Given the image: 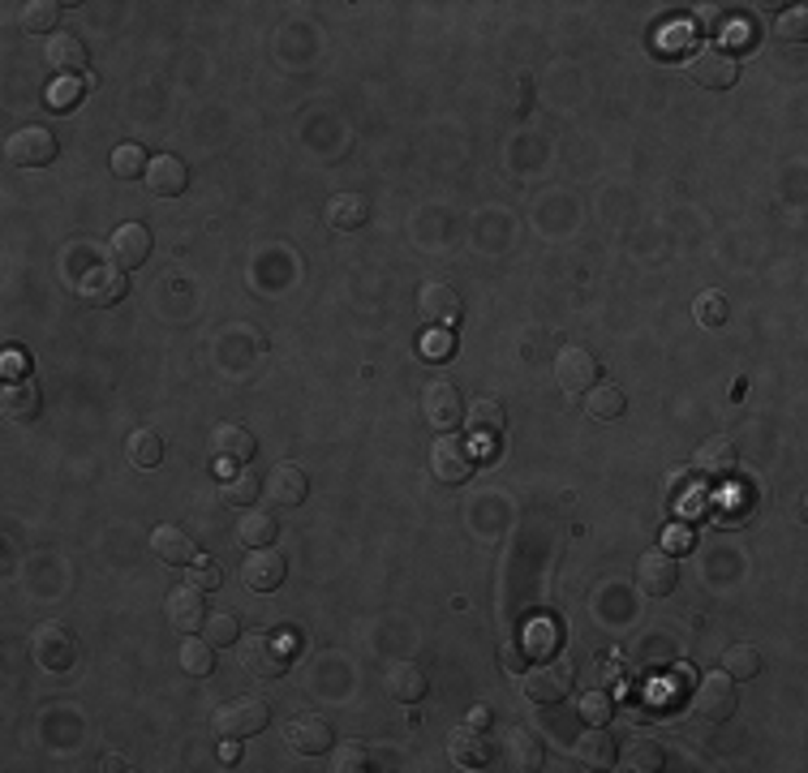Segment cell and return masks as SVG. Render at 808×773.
<instances>
[{"label": "cell", "mask_w": 808, "mask_h": 773, "mask_svg": "<svg viewBox=\"0 0 808 773\" xmlns=\"http://www.w3.org/2000/svg\"><path fill=\"white\" fill-rule=\"evenodd\" d=\"M143 181H147V194H155V198H181L190 190V168L177 155H155Z\"/></svg>", "instance_id": "cell-17"}, {"label": "cell", "mask_w": 808, "mask_h": 773, "mask_svg": "<svg viewBox=\"0 0 808 773\" xmlns=\"http://www.w3.org/2000/svg\"><path fill=\"white\" fill-rule=\"evenodd\" d=\"M267 722H272V704L258 701V697H237V701L216 709L212 726H216L220 739H254V735L267 730Z\"/></svg>", "instance_id": "cell-1"}, {"label": "cell", "mask_w": 808, "mask_h": 773, "mask_svg": "<svg viewBox=\"0 0 808 773\" xmlns=\"http://www.w3.org/2000/svg\"><path fill=\"white\" fill-rule=\"evenodd\" d=\"M276 533H280V524H276V516H272V511L245 507V516H241V524H237V542H241V546H250V551H263V546H272V542H276Z\"/></svg>", "instance_id": "cell-30"}, {"label": "cell", "mask_w": 808, "mask_h": 773, "mask_svg": "<svg viewBox=\"0 0 808 773\" xmlns=\"http://www.w3.org/2000/svg\"><path fill=\"white\" fill-rule=\"evenodd\" d=\"M504 761H508V770H516V773H533L546 765V748H542V739H538L533 730L512 726V730L504 735Z\"/></svg>", "instance_id": "cell-21"}, {"label": "cell", "mask_w": 808, "mask_h": 773, "mask_svg": "<svg viewBox=\"0 0 808 773\" xmlns=\"http://www.w3.org/2000/svg\"><path fill=\"white\" fill-rule=\"evenodd\" d=\"M267 498L272 503H280V507H301L305 503V494H310V478L301 473V464H276L272 473H267Z\"/></svg>", "instance_id": "cell-25"}, {"label": "cell", "mask_w": 808, "mask_h": 773, "mask_svg": "<svg viewBox=\"0 0 808 773\" xmlns=\"http://www.w3.org/2000/svg\"><path fill=\"white\" fill-rule=\"evenodd\" d=\"M383 688H387V697L400 704H418L422 697H426V671L418 666V662H396V666H387V675H383Z\"/></svg>", "instance_id": "cell-23"}, {"label": "cell", "mask_w": 808, "mask_h": 773, "mask_svg": "<svg viewBox=\"0 0 808 773\" xmlns=\"http://www.w3.org/2000/svg\"><path fill=\"white\" fill-rule=\"evenodd\" d=\"M684 77L701 90H727L735 77H739V65H735L732 52L714 48V44H701L688 61H684Z\"/></svg>", "instance_id": "cell-2"}, {"label": "cell", "mask_w": 808, "mask_h": 773, "mask_svg": "<svg viewBox=\"0 0 808 773\" xmlns=\"http://www.w3.org/2000/svg\"><path fill=\"white\" fill-rule=\"evenodd\" d=\"M147 150L138 146V142H121V146H112V177H121V181H134V177H143L147 172Z\"/></svg>", "instance_id": "cell-39"}, {"label": "cell", "mask_w": 808, "mask_h": 773, "mask_svg": "<svg viewBox=\"0 0 808 773\" xmlns=\"http://www.w3.org/2000/svg\"><path fill=\"white\" fill-rule=\"evenodd\" d=\"M504 422H508V413H504L499 400H473V404L465 409V425H469V434L482 438V443H495L499 430H504Z\"/></svg>", "instance_id": "cell-29"}, {"label": "cell", "mask_w": 808, "mask_h": 773, "mask_svg": "<svg viewBox=\"0 0 808 773\" xmlns=\"http://www.w3.org/2000/svg\"><path fill=\"white\" fill-rule=\"evenodd\" d=\"M289 644L280 640V636H267V632H254L241 640V666H245V675H254V679H280L285 671H289Z\"/></svg>", "instance_id": "cell-3"}, {"label": "cell", "mask_w": 808, "mask_h": 773, "mask_svg": "<svg viewBox=\"0 0 808 773\" xmlns=\"http://www.w3.org/2000/svg\"><path fill=\"white\" fill-rule=\"evenodd\" d=\"M4 155H9L13 168H48L57 159V138H52L48 125H26V130L9 134Z\"/></svg>", "instance_id": "cell-6"}, {"label": "cell", "mask_w": 808, "mask_h": 773, "mask_svg": "<svg viewBox=\"0 0 808 773\" xmlns=\"http://www.w3.org/2000/svg\"><path fill=\"white\" fill-rule=\"evenodd\" d=\"M125 292H130V280H125V271L112 267V263H95V267H86V271L77 276V297H82L86 305H95V310L125 301Z\"/></svg>", "instance_id": "cell-7"}, {"label": "cell", "mask_w": 808, "mask_h": 773, "mask_svg": "<svg viewBox=\"0 0 808 773\" xmlns=\"http://www.w3.org/2000/svg\"><path fill=\"white\" fill-rule=\"evenodd\" d=\"M285 576H289V563H285L280 551H272V546L250 551V559L241 563V580H245V589H254V593H276V589L285 584Z\"/></svg>", "instance_id": "cell-14"}, {"label": "cell", "mask_w": 808, "mask_h": 773, "mask_svg": "<svg viewBox=\"0 0 808 773\" xmlns=\"http://www.w3.org/2000/svg\"><path fill=\"white\" fill-rule=\"evenodd\" d=\"M465 722H469V726H478V730H486V726H491V709H486V704H473Z\"/></svg>", "instance_id": "cell-48"}, {"label": "cell", "mask_w": 808, "mask_h": 773, "mask_svg": "<svg viewBox=\"0 0 808 773\" xmlns=\"http://www.w3.org/2000/svg\"><path fill=\"white\" fill-rule=\"evenodd\" d=\"M447 757H451V765L456 770H486V761H491V744H486V735L478 730V726H456L451 735H447Z\"/></svg>", "instance_id": "cell-19"}, {"label": "cell", "mask_w": 808, "mask_h": 773, "mask_svg": "<svg viewBox=\"0 0 808 773\" xmlns=\"http://www.w3.org/2000/svg\"><path fill=\"white\" fill-rule=\"evenodd\" d=\"M619 770L624 773H659L662 770V748L654 739H632L619 757Z\"/></svg>", "instance_id": "cell-35"}, {"label": "cell", "mask_w": 808, "mask_h": 773, "mask_svg": "<svg viewBox=\"0 0 808 773\" xmlns=\"http://www.w3.org/2000/svg\"><path fill=\"white\" fill-rule=\"evenodd\" d=\"M212 451H216L220 460H228V464H250V460L258 456V438H254L245 425L224 422L212 430Z\"/></svg>", "instance_id": "cell-22"}, {"label": "cell", "mask_w": 808, "mask_h": 773, "mask_svg": "<svg viewBox=\"0 0 808 773\" xmlns=\"http://www.w3.org/2000/svg\"><path fill=\"white\" fill-rule=\"evenodd\" d=\"M150 555L159 563H168V567H190V563L198 559L190 533L177 529V524H159V529L150 533Z\"/></svg>", "instance_id": "cell-24"}, {"label": "cell", "mask_w": 808, "mask_h": 773, "mask_svg": "<svg viewBox=\"0 0 808 773\" xmlns=\"http://www.w3.org/2000/svg\"><path fill=\"white\" fill-rule=\"evenodd\" d=\"M431 473H435L439 482H447V486L469 482V478H473V451H469L460 438L443 434V438H435V447H431Z\"/></svg>", "instance_id": "cell-12"}, {"label": "cell", "mask_w": 808, "mask_h": 773, "mask_svg": "<svg viewBox=\"0 0 808 773\" xmlns=\"http://www.w3.org/2000/svg\"><path fill=\"white\" fill-rule=\"evenodd\" d=\"M258 494H263V478L250 473V469H241L237 478H224L220 482V503H228V507H250Z\"/></svg>", "instance_id": "cell-36"}, {"label": "cell", "mask_w": 808, "mask_h": 773, "mask_svg": "<svg viewBox=\"0 0 808 773\" xmlns=\"http://www.w3.org/2000/svg\"><path fill=\"white\" fill-rule=\"evenodd\" d=\"M104 770L121 773V770H130V765H125V757H117V752H112V757H104Z\"/></svg>", "instance_id": "cell-49"}, {"label": "cell", "mask_w": 808, "mask_h": 773, "mask_svg": "<svg viewBox=\"0 0 808 773\" xmlns=\"http://www.w3.org/2000/svg\"><path fill=\"white\" fill-rule=\"evenodd\" d=\"M577 761L586 770H611L615 765V739H611V730L589 726L586 735L577 739Z\"/></svg>", "instance_id": "cell-31"}, {"label": "cell", "mask_w": 808, "mask_h": 773, "mask_svg": "<svg viewBox=\"0 0 808 773\" xmlns=\"http://www.w3.org/2000/svg\"><path fill=\"white\" fill-rule=\"evenodd\" d=\"M366 219H370L366 194H336V198L327 203V224H331V228L353 232V228H362Z\"/></svg>", "instance_id": "cell-32"}, {"label": "cell", "mask_w": 808, "mask_h": 773, "mask_svg": "<svg viewBox=\"0 0 808 773\" xmlns=\"http://www.w3.org/2000/svg\"><path fill=\"white\" fill-rule=\"evenodd\" d=\"M723 675L727 679H757L761 675V653L752 644H727L723 649Z\"/></svg>", "instance_id": "cell-37"}, {"label": "cell", "mask_w": 808, "mask_h": 773, "mask_svg": "<svg viewBox=\"0 0 808 773\" xmlns=\"http://www.w3.org/2000/svg\"><path fill=\"white\" fill-rule=\"evenodd\" d=\"M779 39H783V44H805L808 39V9L805 4H796V9H787V13L779 17Z\"/></svg>", "instance_id": "cell-44"}, {"label": "cell", "mask_w": 808, "mask_h": 773, "mask_svg": "<svg viewBox=\"0 0 808 773\" xmlns=\"http://www.w3.org/2000/svg\"><path fill=\"white\" fill-rule=\"evenodd\" d=\"M555 383L564 391H589L598 383V357L589 349H581V345L559 349V357H555Z\"/></svg>", "instance_id": "cell-16"}, {"label": "cell", "mask_w": 808, "mask_h": 773, "mask_svg": "<svg viewBox=\"0 0 808 773\" xmlns=\"http://www.w3.org/2000/svg\"><path fill=\"white\" fill-rule=\"evenodd\" d=\"M57 22H61V4L57 0H31L17 13V26L26 35H48V31H57Z\"/></svg>", "instance_id": "cell-34"}, {"label": "cell", "mask_w": 808, "mask_h": 773, "mask_svg": "<svg viewBox=\"0 0 808 773\" xmlns=\"http://www.w3.org/2000/svg\"><path fill=\"white\" fill-rule=\"evenodd\" d=\"M675 584H679V563L666 551H646L637 559V589L646 597H666V593H675Z\"/></svg>", "instance_id": "cell-15"}, {"label": "cell", "mask_w": 808, "mask_h": 773, "mask_svg": "<svg viewBox=\"0 0 808 773\" xmlns=\"http://www.w3.org/2000/svg\"><path fill=\"white\" fill-rule=\"evenodd\" d=\"M44 61H48V70H57V73L86 70V44H82L77 35H70V31H57V35L44 44Z\"/></svg>", "instance_id": "cell-26"}, {"label": "cell", "mask_w": 808, "mask_h": 773, "mask_svg": "<svg viewBox=\"0 0 808 773\" xmlns=\"http://www.w3.org/2000/svg\"><path fill=\"white\" fill-rule=\"evenodd\" d=\"M692 318L701 323V327H723L727 323V297L723 292H697V301H692Z\"/></svg>", "instance_id": "cell-40"}, {"label": "cell", "mask_w": 808, "mask_h": 773, "mask_svg": "<svg viewBox=\"0 0 808 773\" xmlns=\"http://www.w3.org/2000/svg\"><path fill=\"white\" fill-rule=\"evenodd\" d=\"M164 615H168V624L177 628V632H194V628H203L207 624V602H203V589H194V584H181V589H172L168 593V602H164Z\"/></svg>", "instance_id": "cell-18"}, {"label": "cell", "mask_w": 808, "mask_h": 773, "mask_svg": "<svg viewBox=\"0 0 808 773\" xmlns=\"http://www.w3.org/2000/svg\"><path fill=\"white\" fill-rule=\"evenodd\" d=\"M422 418H426V425H435L439 434L465 425V400H460V391L447 378H431L422 387Z\"/></svg>", "instance_id": "cell-8"}, {"label": "cell", "mask_w": 808, "mask_h": 773, "mask_svg": "<svg viewBox=\"0 0 808 773\" xmlns=\"http://www.w3.org/2000/svg\"><path fill=\"white\" fill-rule=\"evenodd\" d=\"M4 370H9V374H13V370H22V352L9 349V357H4Z\"/></svg>", "instance_id": "cell-50"}, {"label": "cell", "mask_w": 808, "mask_h": 773, "mask_svg": "<svg viewBox=\"0 0 808 773\" xmlns=\"http://www.w3.org/2000/svg\"><path fill=\"white\" fill-rule=\"evenodd\" d=\"M125 456H130V464H138V469H155V464L164 460V434L150 430V425L130 430V438H125Z\"/></svg>", "instance_id": "cell-33"}, {"label": "cell", "mask_w": 808, "mask_h": 773, "mask_svg": "<svg viewBox=\"0 0 808 773\" xmlns=\"http://www.w3.org/2000/svg\"><path fill=\"white\" fill-rule=\"evenodd\" d=\"M39 409H44V396H39V387H35L31 374L4 378V387H0V413H4V422L26 425L39 418Z\"/></svg>", "instance_id": "cell-13"}, {"label": "cell", "mask_w": 808, "mask_h": 773, "mask_svg": "<svg viewBox=\"0 0 808 773\" xmlns=\"http://www.w3.org/2000/svg\"><path fill=\"white\" fill-rule=\"evenodd\" d=\"M460 314H465V301H460V292L451 283L426 280L418 288V318L426 327H451Z\"/></svg>", "instance_id": "cell-10"}, {"label": "cell", "mask_w": 808, "mask_h": 773, "mask_svg": "<svg viewBox=\"0 0 808 773\" xmlns=\"http://www.w3.org/2000/svg\"><path fill=\"white\" fill-rule=\"evenodd\" d=\"M366 770H370L366 744H336V752H331V773H366Z\"/></svg>", "instance_id": "cell-42"}, {"label": "cell", "mask_w": 808, "mask_h": 773, "mask_svg": "<svg viewBox=\"0 0 808 773\" xmlns=\"http://www.w3.org/2000/svg\"><path fill=\"white\" fill-rule=\"evenodd\" d=\"M220 580H224L220 567H216L212 559H203V555H198V559L190 563V584H194V589L212 593V589H220Z\"/></svg>", "instance_id": "cell-45"}, {"label": "cell", "mask_w": 808, "mask_h": 773, "mask_svg": "<svg viewBox=\"0 0 808 773\" xmlns=\"http://www.w3.org/2000/svg\"><path fill=\"white\" fill-rule=\"evenodd\" d=\"M108 258H112V267H121V271H138V267L150 258L147 224H138V219L121 224V228L108 237Z\"/></svg>", "instance_id": "cell-11"}, {"label": "cell", "mask_w": 808, "mask_h": 773, "mask_svg": "<svg viewBox=\"0 0 808 773\" xmlns=\"http://www.w3.org/2000/svg\"><path fill=\"white\" fill-rule=\"evenodd\" d=\"M181 671L194 675V679H207V675L216 671V653H212V644L185 636V644H181Z\"/></svg>", "instance_id": "cell-38"}, {"label": "cell", "mask_w": 808, "mask_h": 773, "mask_svg": "<svg viewBox=\"0 0 808 773\" xmlns=\"http://www.w3.org/2000/svg\"><path fill=\"white\" fill-rule=\"evenodd\" d=\"M697 473L710 478V482H723L735 473V447L727 438H706L697 447Z\"/></svg>", "instance_id": "cell-27"}, {"label": "cell", "mask_w": 808, "mask_h": 773, "mask_svg": "<svg viewBox=\"0 0 808 773\" xmlns=\"http://www.w3.org/2000/svg\"><path fill=\"white\" fill-rule=\"evenodd\" d=\"M577 671L568 662H538L524 671V697L533 704H559L564 697H572Z\"/></svg>", "instance_id": "cell-5"}, {"label": "cell", "mask_w": 808, "mask_h": 773, "mask_svg": "<svg viewBox=\"0 0 808 773\" xmlns=\"http://www.w3.org/2000/svg\"><path fill=\"white\" fill-rule=\"evenodd\" d=\"M241 636V624H237V615H228V611H216V615H207V624H203V640L212 644V649H228L232 640Z\"/></svg>", "instance_id": "cell-41"}, {"label": "cell", "mask_w": 808, "mask_h": 773, "mask_svg": "<svg viewBox=\"0 0 808 773\" xmlns=\"http://www.w3.org/2000/svg\"><path fill=\"white\" fill-rule=\"evenodd\" d=\"M285 739H289V748L301 752V757H323V752H331L336 730H331L323 717H293V722L285 726Z\"/></svg>", "instance_id": "cell-20"}, {"label": "cell", "mask_w": 808, "mask_h": 773, "mask_svg": "<svg viewBox=\"0 0 808 773\" xmlns=\"http://www.w3.org/2000/svg\"><path fill=\"white\" fill-rule=\"evenodd\" d=\"M624 409H628V400H624L619 383H593L586 391V413L593 422H619Z\"/></svg>", "instance_id": "cell-28"}, {"label": "cell", "mask_w": 808, "mask_h": 773, "mask_svg": "<svg viewBox=\"0 0 808 773\" xmlns=\"http://www.w3.org/2000/svg\"><path fill=\"white\" fill-rule=\"evenodd\" d=\"M581 717H586L589 726H606V722L615 717V701H611V692H602V688L586 692V697H581Z\"/></svg>", "instance_id": "cell-43"}, {"label": "cell", "mask_w": 808, "mask_h": 773, "mask_svg": "<svg viewBox=\"0 0 808 773\" xmlns=\"http://www.w3.org/2000/svg\"><path fill=\"white\" fill-rule=\"evenodd\" d=\"M422 357H426V361H447V357H451V336H447V327H431V336L422 340Z\"/></svg>", "instance_id": "cell-47"}, {"label": "cell", "mask_w": 808, "mask_h": 773, "mask_svg": "<svg viewBox=\"0 0 808 773\" xmlns=\"http://www.w3.org/2000/svg\"><path fill=\"white\" fill-rule=\"evenodd\" d=\"M735 713V688L723 671L714 675H701L697 688H692V717L701 722H727Z\"/></svg>", "instance_id": "cell-9"}, {"label": "cell", "mask_w": 808, "mask_h": 773, "mask_svg": "<svg viewBox=\"0 0 808 773\" xmlns=\"http://www.w3.org/2000/svg\"><path fill=\"white\" fill-rule=\"evenodd\" d=\"M31 657L52 671V675H65L77 662V640L65 624H39L35 636H31Z\"/></svg>", "instance_id": "cell-4"}, {"label": "cell", "mask_w": 808, "mask_h": 773, "mask_svg": "<svg viewBox=\"0 0 808 773\" xmlns=\"http://www.w3.org/2000/svg\"><path fill=\"white\" fill-rule=\"evenodd\" d=\"M77 99H82V82H74V77H61V82L48 90V104H52V108H61V112H65V108H74Z\"/></svg>", "instance_id": "cell-46"}]
</instances>
